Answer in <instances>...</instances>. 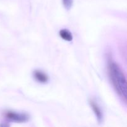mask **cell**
Wrapping results in <instances>:
<instances>
[{
  "label": "cell",
  "mask_w": 127,
  "mask_h": 127,
  "mask_svg": "<svg viewBox=\"0 0 127 127\" xmlns=\"http://www.w3.org/2000/svg\"><path fill=\"white\" fill-rule=\"evenodd\" d=\"M89 105H90L91 107L93 109V112H94V114H95V117L97 118L98 122L102 123L103 122V113L101 109L100 108L99 105L98 104H97L96 102H95L93 100H89Z\"/></svg>",
  "instance_id": "cell-3"
},
{
  "label": "cell",
  "mask_w": 127,
  "mask_h": 127,
  "mask_svg": "<svg viewBox=\"0 0 127 127\" xmlns=\"http://www.w3.org/2000/svg\"><path fill=\"white\" fill-rule=\"evenodd\" d=\"M63 4L66 9L69 10L71 8L73 4V0H62Z\"/></svg>",
  "instance_id": "cell-6"
},
{
  "label": "cell",
  "mask_w": 127,
  "mask_h": 127,
  "mask_svg": "<svg viewBox=\"0 0 127 127\" xmlns=\"http://www.w3.org/2000/svg\"><path fill=\"white\" fill-rule=\"evenodd\" d=\"M33 76L34 79L37 81L42 83V84L47 83L49 80L48 76L41 70H35L33 73Z\"/></svg>",
  "instance_id": "cell-4"
},
{
  "label": "cell",
  "mask_w": 127,
  "mask_h": 127,
  "mask_svg": "<svg viewBox=\"0 0 127 127\" xmlns=\"http://www.w3.org/2000/svg\"><path fill=\"white\" fill-rule=\"evenodd\" d=\"M5 119L11 122L16 123H24L29 121L30 116L26 113H19L16 112L7 110L4 112Z\"/></svg>",
  "instance_id": "cell-2"
},
{
  "label": "cell",
  "mask_w": 127,
  "mask_h": 127,
  "mask_svg": "<svg viewBox=\"0 0 127 127\" xmlns=\"http://www.w3.org/2000/svg\"><path fill=\"white\" fill-rule=\"evenodd\" d=\"M108 71L110 82L117 94L126 102L127 81L125 76L119 64L111 58L108 62Z\"/></svg>",
  "instance_id": "cell-1"
},
{
  "label": "cell",
  "mask_w": 127,
  "mask_h": 127,
  "mask_svg": "<svg viewBox=\"0 0 127 127\" xmlns=\"http://www.w3.org/2000/svg\"><path fill=\"white\" fill-rule=\"evenodd\" d=\"M59 35L60 37L64 40L71 42L73 40V35H72L71 32L69 30L66 29L60 30L59 32Z\"/></svg>",
  "instance_id": "cell-5"
}]
</instances>
